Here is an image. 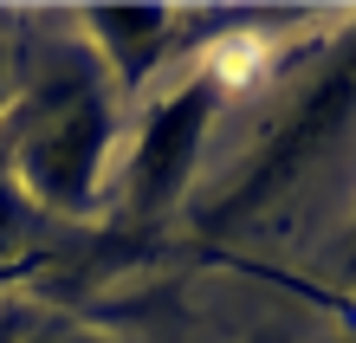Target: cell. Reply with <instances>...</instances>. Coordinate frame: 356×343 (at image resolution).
Here are the masks:
<instances>
[{
  "instance_id": "cell-1",
  "label": "cell",
  "mask_w": 356,
  "mask_h": 343,
  "mask_svg": "<svg viewBox=\"0 0 356 343\" xmlns=\"http://www.w3.org/2000/svg\"><path fill=\"white\" fill-rule=\"evenodd\" d=\"M117 149V97L91 58H58L33 78L13 123V182L52 214H91Z\"/></svg>"
},
{
  "instance_id": "cell-2",
  "label": "cell",
  "mask_w": 356,
  "mask_h": 343,
  "mask_svg": "<svg viewBox=\"0 0 356 343\" xmlns=\"http://www.w3.org/2000/svg\"><path fill=\"white\" fill-rule=\"evenodd\" d=\"M356 123V26L324 52V65L298 84V97L279 111V123H266V136L253 149V162L240 168L234 195L214 207V221H246L253 207H266L279 188H291L330 143Z\"/></svg>"
},
{
  "instance_id": "cell-3",
  "label": "cell",
  "mask_w": 356,
  "mask_h": 343,
  "mask_svg": "<svg viewBox=\"0 0 356 343\" xmlns=\"http://www.w3.org/2000/svg\"><path fill=\"white\" fill-rule=\"evenodd\" d=\"M227 78L220 65H201L188 72L175 91H162L149 111L136 123V143L130 156H123V214H130L136 227L162 221L181 195L188 182H195V162L207 149V130H214L220 104H227Z\"/></svg>"
},
{
  "instance_id": "cell-4",
  "label": "cell",
  "mask_w": 356,
  "mask_h": 343,
  "mask_svg": "<svg viewBox=\"0 0 356 343\" xmlns=\"http://www.w3.org/2000/svg\"><path fill=\"white\" fill-rule=\"evenodd\" d=\"M85 26L104 52V78L123 97H143L181 46V13L169 7H85Z\"/></svg>"
},
{
  "instance_id": "cell-5",
  "label": "cell",
  "mask_w": 356,
  "mask_h": 343,
  "mask_svg": "<svg viewBox=\"0 0 356 343\" xmlns=\"http://www.w3.org/2000/svg\"><path fill=\"white\" fill-rule=\"evenodd\" d=\"M7 343H104L97 330H78V324H33V330H19Z\"/></svg>"
},
{
  "instance_id": "cell-6",
  "label": "cell",
  "mask_w": 356,
  "mask_h": 343,
  "mask_svg": "<svg viewBox=\"0 0 356 343\" xmlns=\"http://www.w3.org/2000/svg\"><path fill=\"white\" fill-rule=\"evenodd\" d=\"M13 278H19V266H0V285H13Z\"/></svg>"
},
{
  "instance_id": "cell-7",
  "label": "cell",
  "mask_w": 356,
  "mask_h": 343,
  "mask_svg": "<svg viewBox=\"0 0 356 343\" xmlns=\"http://www.w3.org/2000/svg\"><path fill=\"white\" fill-rule=\"evenodd\" d=\"M0 91H7V46H0Z\"/></svg>"
}]
</instances>
